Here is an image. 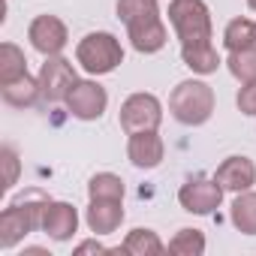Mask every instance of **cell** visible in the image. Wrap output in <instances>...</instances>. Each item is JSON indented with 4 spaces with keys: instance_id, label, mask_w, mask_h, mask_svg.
Wrapping results in <instances>:
<instances>
[{
    "instance_id": "obj_1",
    "label": "cell",
    "mask_w": 256,
    "mask_h": 256,
    "mask_svg": "<svg viewBox=\"0 0 256 256\" xmlns=\"http://www.w3.org/2000/svg\"><path fill=\"white\" fill-rule=\"evenodd\" d=\"M169 22L181 40V60L199 76H211L220 66V54L211 46V10L205 0H169Z\"/></svg>"
},
{
    "instance_id": "obj_2",
    "label": "cell",
    "mask_w": 256,
    "mask_h": 256,
    "mask_svg": "<svg viewBox=\"0 0 256 256\" xmlns=\"http://www.w3.org/2000/svg\"><path fill=\"white\" fill-rule=\"evenodd\" d=\"M118 18L126 24L133 48L142 54L160 52L169 40L157 0H118Z\"/></svg>"
},
{
    "instance_id": "obj_3",
    "label": "cell",
    "mask_w": 256,
    "mask_h": 256,
    "mask_svg": "<svg viewBox=\"0 0 256 256\" xmlns=\"http://www.w3.org/2000/svg\"><path fill=\"white\" fill-rule=\"evenodd\" d=\"M46 202L48 199L40 190H28L10 208H4V214H0V247L10 250L24 235H30L34 229H42V208H46Z\"/></svg>"
},
{
    "instance_id": "obj_4",
    "label": "cell",
    "mask_w": 256,
    "mask_h": 256,
    "mask_svg": "<svg viewBox=\"0 0 256 256\" xmlns=\"http://www.w3.org/2000/svg\"><path fill=\"white\" fill-rule=\"evenodd\" d=\"M169 112L178 124H187V126L205 124L214 114V88L199 78H187V82L175 84V90L169 96Z\"/></svg>"
},
{
    "instance_id": "obj_5",
    "label": "cell",
    "mask_w": 256,
    "mask_h": 256,
    "mask_svg": "<svg viewBox=\"0 0 256 256\" xmlns=\"http://www.w3.org/2000/svg\"><path fill=\"white\" fill-rule=\"evenodd\" d=\"M76 60L88 76H106L124 64V48H120L118 36L100 30V34H88L84 40H78Z\"/></svg>"
},
{
    "instance_id": "obj_6",
    "label": "cell",
    "mask_w": 256,
    "mask_h": 256,
    "mask_svg": "<svg viewBox=\"0 0 256 256\" xmlns=\"http://www.w3.org/2000/svg\"><path fill=\"white\" fill-rule=\"evenodd\" d=\"M160 120H163V106L154 94H133L120 106V130L126 136L142 130H157Z\"/></svg>"
},
{
    "instance_id": "obj_7",
    "label": "cell",
    "mask_w": 256,
    "mask_h": 256,
    "mask_svg": "<svg viewBox=\"0 0 256 256\" xmlns=\"http://www.w3.org/2000/svg\"><path fill=\"white\" fill-rule=\"evenodd\" d=\"M76 82H78V76H76V70H72V64L66 58H60V54L46 58V64L40 70V90H42V100L46 102L66 100Z\"/></svg>"
},
{
    "instance_id": "obj_8",
    "label": "cell",
    "mask_w": 256,
    "mask_h": 256,
    "mask_svg": "<svg viewBox=\"0 0 256 256\" xmlns=\"http://www.w3.org/2000/svg\"><path fill=\"white\" fill-rule=\"evenodd\" d=\"M64 102L72 112V118H78V120H96V118H102V112L108 106V94H106V88L100 82L78 78Z\"/></svg>"
},
{
    "instance_id": "obj_9",
    "label": "cell",
    "mask_w": 256,
    "mask_h": 256,
    "mask_svg": "<svg viewBox=\"0 0 256 256\" xmlns=\"http://www.w3.org/2000/svg\"><path fill=\"white\" fill-rule=\"evenodd\" d=\"M178 202L190 214H211L223 202V187L217 184V178H190L187 184H181Z\"/></svg>"
},
{
    "instance_id": "obj_10",
    "label": "cell",
    "mask_w": 256,
    "mask_h": 256,
    "mask_svg": "<svg viewBox=\"0 0 256 256\" xmlns=\"http://www.w3.org/2000/svg\"><path fill=\"white\" fill-rule=\"evenodd\" d=\"M28 40L40 54L52 58V54H60L66 48L70 34H66V24L58 16H36L28 28Z\"/></svg>"
},
{
    "instance_id": "obj_11",
    "label": "cell",
    "mask_w": 256,
    "mask_h": 256,
    "mask_svg": "<svg viewBox=\"0 0 256 256\" xmlns=\"http://www.w3.org/2000/svg\"><path fill=\"white\" fill-rule=\"evenodd\" d=\"M126 157L136 169H157L166 157V145L157 130H142V133H133L130 142H126Z\"/></svg>"
},
{
    "instance_id": "obj_12",
    "label": "cell",
    "mask_w": 256,
    "mask_h": 256,
    "mask_svg": "<svg viewBox=\"0 0 256 256\" xmlns=\"http://www.w3.org/2000/svg\"><path fill=\"white\" fill-rule=\"evenodd\" d=\"M78 229V211L70 202H54L48 199L42 208V232L52 241H70Z\"/></svg>"
},
{
    "instance_id": "obj_13",
    "label": "cell",
    "mask_w": 256,
    "mask_h": 256,
    "mask_svg": "<svg viewBox=\"0 0 256 256\" xmlns=\"http://www.w3.org/2000/svg\"><path fill=\"white\" fill-rule=\"evenodd\" d=\"M214 178H217V184H220L223 190L244 193V190H250V187L256 184V166H253L250 157L235 154V157H226V160L217 166Z\"/></svg>"
},
{
    "instance_id": "obj_14",
    "label": "cell",
    "mask_w": 256,
    "mask_h": 256,
    "mask_svg": "<svg viewBox=\"0 0 256 256\" xmlns=\"http://www.w3.org/2000/svg\"><path fill=\"white\" fill-rule=\"evenodd\" d=\"M84 223L94 235H112L124 223V199H90Z\"/></svg>"
},
{
    "instance_id": "obj_15",
    "label": "cell",
    "mask_w": 256,
    "mask_h": 256,
    "mask_svg": "<svg viewBox=\"0 0 256 256\" xmlns=\"http://www.w3.org/2000/svg\"><path fill=\"white\" fill-rule=\"evenodd\" d=\"M0 94L4 100L16 108H30L42 100V90H40V78H30V76H22L18 82H10V84H0Z\"/></svg>"
},
{
    "instance_id": "obj_16",
    "label": "cell",
    "mask_w": 256,
    "mask_h": 256,
    "mask_svg": "<svg viewBox=\"0 0 256 256\" xmlns=\"http://www.w3.org/2000/svg\"><path fill=\"white\" fill-rule=\"evenodd\" d=\"M120 250H124V253H130V256H160V253L166 250V244L160 241V235H157L154 229H142V226H136L130 235L124 238Z\"/></svg>"
},
{
    "instance_id": "obj_17",
    "label": "cell",
    "mask_w": 256,
    "mask_h": 256,
    "mask_svg": "<svg viewBox=\"0 0 256 256\" xmlns=\"http://www.w3.org/2000/svg\"><path fill=\"white\" fill-rule=\"evenodd\" d=\"M229 217H232V226H235L238 232H244V235H256V193H253V190L238 193L235 202H232Z\"/></svg>"
},
{
    "instance_id": "obj_18",
    "label": "cell",
    "mask_w": 256,
    "mask_h": 256,
    "mask_svg": "<svg viewBox=\"0 0 256 256\" xmlns=\"http://www.w3.org/2000/svg\"><path fill=\"white\" fill-rule=\"evenodd\" d=\"M22 76H28V58L16 42H4L0 46V84L18 82Z\"/></svg>"
},
{
    "instance_id": "obj_19",
    "label": "cell",
    "mask_w": 256,
    "mask_h": 256,
    "mask_svg": "<svg viewBox=\"0 0 256 256\" xmlns=\"http://www.w3.org/2000/svg\"><path fill=\"white\" fill-rule=\"evenodd\" d=\"M223 46L229 52L256 46V22L253 18H232L226 24V30H223Z\"/></svg>"
},
{
    "instance_id": "obj_20",
    "label": "cell",
    "mask_w": 256,
    "mask_h": 256,
    "mask_svg": "<svg viewBox=\"0 0 256 256\" xmlns=\"http://www.w3.org/2000/svg\"><path fill=\"white\" fill-rule=\"evenodd\" d=\"M169 253L175 256H202L205 253V235L202 229H178L169 241Z\"/></svg>"
},
{
    "instance_id": "obj_21",
    "label": "cell",
    "mask_w": 256,
    "mask_h": 256,
    "mask_svg": "<svg viewBox=\"0 0 256 256\" xmlns=\"http://www.w3.org/2000/svg\"><path fill=\"white\" fill-rule=\"evenodd\" d=\"M226 66H229V72H232L241 84H244V82H253V78H256V46L229 52Z\"/></svg>"
},
{
    "instance_id": "obj_22",
    "label": "cell",
    "mask_w": 256,
    "mask_h": 256,
    "mask_svg": "<svg viewBox=\"0 0 256 256\" xmlns=\"http://www.w3.org/2000/svg\"><path fill=\"white\" fill-rule=\"evenodd\" d=\"M88 196L90 199H124V181L112 172H96L88 181Z\"/></svg>"
},
{
    "instance_id": "obj_23",
    "label": "cell",
    "mask_w": 256,
    "mask_h": 256,
    "mask_svg": "<svg viewBox=\"0 0 256 256\" xmlns=\"http://www.w3.org/2000/svg\"><path fill=\"white\" fill-rule=\"evenodd\" d=\"M0 163H4V190H10L18 181V157H16V151L4 148L0 151Z\"/></svg>"
},
{
    "instance_id": "obj_24",
    "label": "cell",
    "mask_w": 256,
    "mask_h": 256,
    "mask_svg": "<svg viewBox=\"0 0 256 256\" xmlns=\"http://www.w3.org/2000/svg\"><path fill=\"white\" fill-rule=\"evenodd\" d=\"M235 102H238V112H241V114H256V78L241 84Z\"/></svg>"
},
{
    "instance_id": "obj_25",
    "label": "cell",
    "mask_w": 256,
    "mask_h": 256,
    "mask_svg": "<svg viewBox=\"0 0 256 256\" xmlns=\"http://www.w3.org/2000/svg\"><path fill=\"white\" fill-rule=\"evenodd\" d=\"M84 253H106V247H102L96 238H90V241H82V244L76 247V256H84Z\"/></svg>"
},
{
    "instance_id": "obj_26",
    "label": "cell",
    "mask_w": 256,
    "mask_h": 256,
    "mask_svg": "<svg viewBox=\"0 0 256 256\" xmlns=\"http://www.w3.org/2000/svg\"><path fill=\"white\" fill-rule=\"evenodd\" d=\"M24 253H28V256H52V253H48V250H42V247H28ZM24 253H22V256H24Z\"/></svg>"
},
{
    "instance_id": "obj_27",
    "label": "cell",
    "mask_w": 256,
    "mask_h": 256,
    "mask_svg": "<svg viewBox=\"0 0 256 256\" xmlns=\"http://www.w3.org/2000/svg\"><path fill=\"white\" fill-rule=\"evenodd\" d=\"M247 6H250V10H253V12H256V0H247Z\"/></svg>"
}]
</instances>
